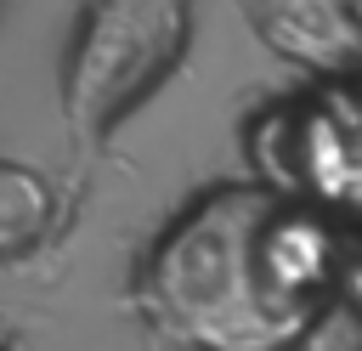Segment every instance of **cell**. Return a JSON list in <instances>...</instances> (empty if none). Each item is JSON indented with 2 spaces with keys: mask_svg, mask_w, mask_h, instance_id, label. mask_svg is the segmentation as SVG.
<instances>
[{
  "mask_svg": "<svg viewBox=\"0 0 362 351\" xmlns=\"http://www.w3.org/2000/svg\"><path fill=\"white\" fill-rule=\"evenodd\" d=\"M187 51V0H90L68 51L62 113L79 147H96Z\"/></svg>",
  "mask_w": 362,
  "mask_h": 351,
  "instance_id": "obj_2",
  "label": "cell"
},
{
  "mask_svg": "<svg viewBox=\"0 0 362 351\" xmlns=\"http://www.w3.org/2000/svg\"><path fill=\"white\" fill-rule=\"evenodd\" d=\"M79 6H90V0H79Z\"/></svg>",
  "mask_w": 362,
  "mask_h": 351,
  "instance_id": "obj_8",
  "label": "cell"
},
{
  "mask_svg": "<svg viewBox=\"0 0 362 351\" xmlns=\"http://www.w3.org/2000/svg\"><path fill=\"white\" fill-rule=\"evenodd\" d=\"M277 198L255 181L209 187L164 226L136 277V306L158 334L187 351H288L311 328L317 300L283 294L260 255Z\"/></svg>",
  "mask_w": 362,
  "mask_h": 351,
  "instance_id": "obj_1",
  "label": "cell"
},
{
  "mask_svg": "<svg viewBox=\"0 0 362 351\" xmlns=\"http://www.w3.org/2000/svg\"><path fill=\"white\" fill-rule=\"evenodd\" d=\"M255 23L294 62H311L328 74L362 68V28L351 23L345 0H255Z\"/></svg>",
  "mask_w": 362,
  "mask_h": 351,
  "instance_id": "obj_3",
  "label": "cell"
},
{
  "mask_svg": "<svg viewBox=\"0 0 362 351\" xmlns=\"http://www.w3.org/2000/svg\"><path fill=\"white\" fill-rule=\"evenodd\" d=\"M260 255H266L272 283L283 294H294V300H317L328 289V277L339 272V238H334V226L311 204H288V198L272 204L266 232H260Z\"/></svg>",
  "mask_w": 362,
  "mask_h": 351,
  "instance_id": "obj_4",
  "label": "cell"
},
{
  "mask_svg": "<svg viewBox=\"0 0 362 351\" xmlns=\"http://www.w3.org/2000/svg\"><path fill=\"white\" fill-rule=\"evenodd\" d=\"M345 6H351V23L362 28V0H345Z\"/></svg>",
  "mask_w": 362,
  "mask_h": 351,
  "instance_id": "obj_7",
  "label": "cell"
},
{
  "mask_svg": "<svg viewBox=\"0 0 362 351\" xmlns=\"http://www.w3.org/2000/svg\"><path fill=\"white\" fill-rule=\"evenodd\" d=\"M0 351H11V328H6V317H0Z\"/></svg>",
  "mask_w": 362,
  "mask_h": 351,
  "instance_id": "obj_6",
  "label": "cell"
},
{
  "mask_svg": "<svg viewBox=\"0 0 362 351\" xmlns=\"http://www.w3.org/2000/svg\"><path fill=\"white\" fill-rule=\"evenodd\" d=\"M51 232V187L28 164L0 159V255H23Z\"/></svg>",
  "mask_w": 362,
  "mask_h": 351,
  "instance_id": "obj_5",
  "label": "cell"
}]
</instances>
